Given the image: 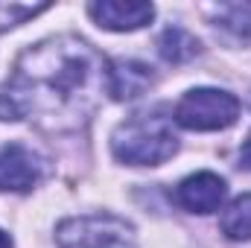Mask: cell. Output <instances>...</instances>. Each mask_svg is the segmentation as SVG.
Here are the masks:
<instances>
[{"mask_svg": "<svg viewBox=\"0 0 251 248\" xmlns=\"http://www.w3.org/2000/svg\"><path fill=\"white\" fill-rule=\"evenodd\" d=\"M199 41L190 35L187 29H181V26H167L164 32H161V38H158V53H161V59L170 64H184L190 59H196L199 56Z\"/></svg>", "mask_w": 251, "mask_h": 248, "instance_id": "obj_9", "label": "cell"}, {"mask_svg": "<svg viewBox=\"0 0 251 248\" xmlns=\"http://www.w3.org/2000/svg\"><path fill=\"white\" fill-rule=\"evenodd\" d=\"M47 6H21V3H0V32L9 29V26H18L21 21L44 12Z\"/></svg>", "mask_w": 251, "mask_h": 248, "instance_id": "obj_12", "label": "cell"}, {"mask_svg": "<svg viewBox=\"0 0 251 248\" xmlns=\"http://www.w3.org/2000/svg\"><path fill=\"white\" fill-rule=\"evenodd\" d=\"M56 243L59 248H137V234L114 213H88L59 222Z\"/></svg>", "mask_w": 251, "mask_h": 248, "instance_id": "obj_3", "label": "cell"}, {"mask_svg": "<svg viewBox=\"0 0 251 248\" xmlns=\"http://www.w3.org/2000/svg\"><path fill=\"white\" fill-rule=\"evenodd\" d=\"M155 73L152 67L134 59H120V62L108 64V94L111 99H134L140 97L149 85H152Z\"/></svg>", "mask_w": 251, "mask_h": 248, "instance_id": "obj_8", "label": "cell"}, {"mask_svg": "<svg viewBox=\"0 0 251 248\" xmlns=\"http://www.w3.org/2000/svg\"><path fill=\"white\" fill-rule=\"evenodd\" d=\"M240 99L219 88H193L176 105V123L190 131H219L237 123Z\"/></svg>", "mask_w": 251, "mask_h": 248, "instance_id": "obj_4", "label": "cell"}, {"mask_svg": "<svg viewBox=\"0 0 251 248\" xmlns=\"http://www.w3.org/2000/svg\"><path fill=\"white\" fill-rule=\"evenodd\" d=\"M111 152L128 167H158L178 152V137L173 131V120L158 111L131 114L114 128Z\"/></svg>", "mask_w": 251, "mask_h": 248, "instance_id": "obj_2", "label": "cell"}, {"mask_svg": "<svg viewBox=\"0 0 251 248\" xmlns=\"http://www.w3.org/2000/svg\"><path fill=\"white\" fill-rule=\"evenodd\" d=\"M88 15L111 32H131L146 26L155 18V6L152 3H123V0H100L88 6Z\"/></svg>", "mask_w": 251, "mask_h": 248, "instance_id": "obj_7", "label": "cell"}, {"mask_svg": "<svg viewBox=\"0 0 251 248\" xmlns=\"http://www.w3.org/2000/svg\"><path fill=\"white\" fill-rule=\"evenodd\" d=\"M0 248H12V240H9L6 231H0Z\"/></svg>", "mask_w": 251, "mask_h": 248, "instance_id": "obj_14", "label": "cell"}, {"mask_svg": "<svg viewBox=\"0 0 251 248\" xmlns=\"http://www.w3.org/2000/svg\"><path fill=\"white\" fill-rule=\"evenodd\" d=\"M216 26L237 41H251V3H225L216 12Z\"/></svg>", "mask_w": 251, "mask_h": 248, "instance_id": "obj_11", "label": "cell"}, {"mask_svg": "<svg viewBox=\"0 0 251 248\" xmlns=\"http://www.w3.org/2000/svg\"><path fill=\"white\" fill-rule=\"evenodd\" d=\"M240 164L246 170H251V131H249V137H246V143H243V149H240Z\"/></svg>", "mask_w": 251, "mask_h": 248, "instance_id": "obj_13", "label": "cell"}, {"mask_svg": "<svg viewBox=\"0 0 251 248\" xmlns=\"http://www.w3.org/2000/svg\"><path fill=\"white\" fill-rule=\"evenodd\" d=\"M108 94V62L76 35L44 38L24 50L0 85V120H32L47 131H76Z\"/></svg>", "mask_w": 251, "mask_h": 248, "instance_id": "obj_1", "label": "cell"}, {"mask_svg": "<svg viewBox=\"0 0 251 248\" xmlns=\"http://www.w3.org/2000/svg\"><path fill=\"white\" fill-rule=\"evenodd\" d=\"M225 181L216 173H196L176 187V201L190 213H213L225 201Z\"/></svg>", "mask_w": 251, "mask_h": 248, "instance_id": "obj_6", "label": "cell"}, {"mask_svg": "<svg viewBox=\"0 0 251 248\" xmlns=\"http://www.w3.org/2000/svg\"><path fill=\"white\" fill-rule=\"evenodd\" d=\"M222 234L234 243L251 240V193L237 196L222 213Z\"/></svg>", "mask_w": 251, "mask_h": 248, "instance_id": "obj_10", "label": "cell"}, {"mask_svg": "<svg viewBox=\"0 0 251 248\" xmlns=\"http://www.w3.org/2000/svg\"><path fill=\"white\" fill-rule=\"evenodd\" d=\"M44 178V161L24 143L0 149V193H29Z\"/></svg>", "mask_w": 251, "mask_h": 248, "instance_id": "obj_5", "label": "cell"}]
</instances>
